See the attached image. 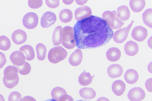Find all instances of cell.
Wrapping results in <instances>:
<instances>
[{
  "label": "cell",
  "instance_id": "cell-12",
  "mask_svg": "<svg viewBox=\"0 0 152 101\" xmlns=\"http://www.w3.org/2000/svg\"><path fill=\"white\" fill-rule=\"evenodd\" d=\"M18 72V69L16 67L8 66L4 70L3 79L8 81L14 80L19 77Z\"/></svg>",
  "mask_w": 152,
  "mask_h": 101
},
{
  "label": "cell",
  "instance_id": "cell-5",
  "mask_svg": "<svg viewBox=\"0 0 152 101\" xmlns=\"http://www.w3.org/2000/svg\"><path fill=\"white\" fill-rule=\"evenodd\" d=\"M22 22L23 25L26 28L28 29H34L38 24V15L34 12H28L24 16Z\"/></svg>",
  "mask_w": 152,
  "mask_h": 101
},
{
  "label": "cell",
  "instance_id": "cell-10",
  "mask_svg": "<svg viewBox=\"0 0 152 101\" xmlns=\"http://www.w3.org/2000/svg\"><path fill=\"white\" fill-rule=\"evenodd\" d=\"M92 15V10L90 7L83 6L77 8L75 12V17L76 20H81L87 18Z\"/></svg>",
  "mask_w": 152,
  "mask_h": 101
},
{
  "label": "cell",
  "instance_id": "cell-30",
  "mask_svg": "<svg viewBox=\"0 0 152 101\" xmlns=\"http://www.w3.org/2000/svg\"><path fill=\"white\" fill-rule=\"evenodd\" d=\"M11 46V42L9 38L4 35L0 36V49L4 51L9 50Z\"/></svg>",
  "mask_w": 152,
  "mask_h": 101
},
{
  "label": "cell",
  "instance_id": "cell-15",
  "mask_svg": "<svg viewBox=\"0 0 152 101\" xmlns=\"http://www.w3.org/2000/svg\"><path fill=\"white\" fill-rule=\"evenodd\" d=\"M83 53L81 50L77 48L70 55L69 62L70 65L73 66H77L81 63L83 59Z\"/></svg>",
  "mask_w": 152,
  "mask_h": 101
},
{
  "label": "cell",
  "instance_id": "cell-40",
  "mask_svg": "<svg viewBox=\"0 0 152 101\" xmlns=\"http://www.w3.org/2000/svg\"><path fill=\"white\" fill-rule=\"evenodd\" d=\"M88 0H75L77 4L79 5H82L85 4Z\"/></svg>",
  "mask_w": 152,
  "mask_h": 101
},
{
  "label": "cell",
  "instance_id": "cell-29",
  "mask_svg": "<svg viewBox=\"0 0 152 101\" xmlns=\"http://www.w3.org/2000/svg\"><path fill=\"white\" fill-rule=\"evenodd\" d=\"M37 54V58L38 60H44L46 56L47 49L45 45L42 43L38 44L36 47Z\"/></svg>",
  "mask_w": 152,
  "mask_h": 101
},
{
  "label": "cell",
  "instance_id": "cell-21",
  "mask_svg": "<svg viewBox=\"0 0 152 101\" xmlns=\"http://www.w3.org/2000/svg\"><path fill=\"white\" fill-rule=\"evenodd\" d=\"M67 95L66 90L60 87L54 88L51 91L52 97L56 101H61Z\"/></svg>",
  "mask_w": 152,
  "mask_h": 101
},
{
  "label": "cell",
  "instance_id": "cell-31",
  "mask_svg": "<svg viewBox=\"0 0 152 101\" xmlns=\"http://www.w3.org/2000/svg\"><path fill=\"white\" fill-rule=\"evenodd\" d=\"M17 68L19 73L23 75H28L30 73L31 70L30 65L26 61L21 67H18Z\"/></svg>",
  "mask_w": 152,
  "mask_h": 101
},
{
  "label": "cell",
  "instance_id": "cell-19",
  "mask_svg": "<svg viewBox=\"0 0 152 101\" xmlns=\"http://www.w3.org/2000/svg\"><path fill=\"white\" fill-rule=\"evenodd\" d=\"M126 88L125 83L121 80L115 81L113 83L112 89L116 95L119 96L123 94Z\"/></svg>",
  "mask_w": 152,
  "mask_h": 101
},
{
  "label": "cell",
  "instance_id": "cell-28",
  "mask_svg": "<svg viewBox=\"0 0 152 101\" xmlns=\"http://www.w3.org/2000/svg\"><path fill=\"white\" fill-rule=\"evenodd\" d=\"M142 19L144 23L147 26L152 28V9H146L142 14Z\"/></svg>",
  "mask_w": 152,
  "mask_h": 101
},
{
  "label": "cell",
  "instance_id": "cell-1",
  "mask_svg": "<svg viewBox=\"0 0 152 101\" xmlns=\"http://www.w3.org/2000/svg\"><path fill=\"white\" fill-rule=\"evenodd\" d=\"M73 29L76 45L80 49L103 46L111 39L113 34L104 20L94 15L77 21Z\"/></svg>",
  "mask_w": 152,
  "mask_h": 101
},
{
  "label": "cell",
  "instance_id": "cell-14",
  "mask_svg": "<svg viewBox=\"0 0 152 101\" xmlns=\"http://www.w3.org/2000/svg\"><path fill=\"white\" fill-rule=\"evenodd\" d=\"M130 15V10L126 5H121L118 7L116 12V16L119 20L122 22L128 20Z\"/></svg>",
  "mask_w": 152,
  "mask_h": 101
},
{
  "label": "cell",
  "instance_id": "cell-7",
  "mask_svg": "<svg viewBox=\"0 0 152 101\" xmlns=\"http://www.w3.org/2000/svg\"><path fill=\"white\" fill-rule=\"evenodd\" d=\"M127 96L130 101H141L145 98V93L141 88L135 87L129 91Z\"/></svg>",
  "mask_w": 152,
  "mask_h": 101
},
{
  "label": "cell",
  "instance_id": "cell-17",
  "mask_svg": "<svg viewBox=\"0 0 152 101\" xmlns=\"http://www.w3.org/2000/svg\"><path fill=\"white\" fill-rule=\"evenodd\" d=\"M124 49L125 52L127 55L133 56L138 53L139 46L136 42L132 40H129L125 44Z\"/></svg>",
  "mask_w": 152,
  "mask_h": 101
},
{
  "label": "cell",
  "instance_id": "cell-38",
  "mask_svg": "<svg viewBox=\"0 0 152 101\" xmlns=\"http://www.w3.org/2000/svg\"><path fill=\"white\" fill-rule=\"evenodd\" d=\"M21 101H36V100L33 97L27 96L23 97Z\"/></svg>",
  "mask_w": 152,
  "mask_h": 101
},
{
  "label": "cell",
  "instance_id": "cell-24",
  "mask_svg": "<svg viewBox=\"0 0 152 101\" xmlns=\"http://www.w3.org/2000/svg\"><path fill=\"white\" fill-rule=\"evenodd\" d=\"M19 50L24 53L26 55V59L28 61H31L35 57V54L34 49L29 45H26L22 46L20 48Z\"/></svg>",
  "mask_w": 152,
  "mask_h": 101
},
{
  "label": "cell",
  "instance_id": "cell-32",
  "mask_svg": "<svg viewBox=\"0 0 152 101\" xmlns=\"http://www.w3.org/2000/svg\"><path fill=\"white\" fill-rule=\"evenodd\" d=\"M21 99L22 96L20 94L16 91L11 92L8 98V101H21Z\"/></svg>",
  "mask_w": 152,
  "mask_h": 101
},
{
  "label": "cell",
  "instance_id": "cell-8",
  "mask_svg": "<svg viewBox=\"0 0 152 101\" xmlns=\"http://www.w3.org/2000/svg\"><path fill=\"white\" fill-rule=\"evenodd\" d=\"M56 14L53 12L47 11L43 13L41 19V25L43 28H47L53 24L56 20Z\"/></svg>",
  "mask_w": 152,
  "mask_h": 101
},
{
  "label": "cell",
  "instance_id": "cell-35",
  "mask_svg": "<svg viewBox=\"0 0 152 101\" xmlns=\"http://www.w3.org/2000/svg\"><path fill=\"white\" fill-rule=\"evenodd\" d=\"M46 5L49 8H55L58 7L60 4L59 0H45Z\"/></svg>",
  "mask_w": 152,
  "mask_h": 101
},
{
  "label": "cell",
  "instance_id": "cell-25",
  "mask_svg": "<svg viewBox=\"0 0 152 101\" xmlns=\"http://www.w3.org/2000/svg\"><path fill=\"white\" fill-rule=\"evenodd\" d=\"M73 17L72 11L69 9H64L61 10L59 14L60 20L64 23L71 21Z\"/></svg>",
  "mask_w": 152,
  "mask_h": 101
},
{
  "label": "cell",
  "instance_id": "cell-20",
  "mask_svg": "<svg viewBox=\"0 0 152 101\" xmlns=\"http://www.w3.org/2000/svg\"><path fill=\"white\" fill-rule=\"evenodd\" d=\"M139 75L135 70L129 69L127 70L124 75V79L125 81L129 84H133L138 80Z\"/></svg>",
  "mask_w": 152,
  "mask_h": 101
},
{
  "label": "cell",
  "instance_id": "cell-43",
  "mask_svg": "<svg viewBox=\"0 0 152 101\" xmlns=\"http://www.w3.org/2000/svg\"><path fill=\"white\" fill-rule=\"evenodd\" d=\"M148 46L152 49V36L149 38L148 41Z\"/></svg>",
  "mask_w": 152,
  "mask_h": 101
},
{
  "label": "cell",
  "instance_id": "cell-18",
  "mask_svg": "<svg viewBox=\"0 0 152 101\" xmlns=\"http://www.w3.org/2000/svg\"><path fill=\"white\" fill-rule=\"evenodd\" d=\"M107 60L111 62H115L119 59L121 53L120 50L116 47H111L109 48L106 53Z\"/></svg>",
  "mask_w": 152,
  "mask_h": 101
},
{
  "label": "cell",
  "instance_id": "cell-42",
  "mask_svg": "<svg viewBox=\"0 0 152 101\" xmlns=\"http://www.w3.org/2000/svg\"><path fill=\"white\" fill-rule=\"evenodd\" d=\"M74 0H63L64 3L66 5L70 4L72 3Z\"/></svg>",
  "mask_w": 152,
  "mask_h": 101
},
{
  "label": "cell",
  "instance_id": "cell-37",
  "mask_svg": "<svg viewBox=\"0 0 152 101\" xmlns=\"http://www.w3.org/2000/svg\"><path fill=\"white\" fill-rule=\"evenodd\" d=\"M152 78H149L148 79L145 81V86L146 88L148 91L151 92H152Z\"/></svg>",
  "mask_w": 152,
  "mask_h": 101
},
{
  "label": "cell",
  "instance_id": "cell-13",
  "mask_svg": "<svg viewBox=\"0 0 152 101\" xmlns=\"http://www.w3.org/2000/svg\"><path fill=\"white\" fill-rule=\"evenodd\" d=\"M10 59L13 65L20 66L23 65L25 62L26 57L22 52L15 51L11 54Z\"/></svg>",
  "mask_w": 152,
  "mask_h": 101
},
{
  "label": "cell",
  "instance_id": "cell-45",
  "mask_svg": "<svg viewBox=\"0 0 152 101\" xmlns=\"http://www.w3.org/2000/svg\"><path fill=\"white\" fill-rule=\"evenodd\" d=\"M0 101H5L4 98L3 96L0 94Z\"/></svg>",
  "mask_w": 152,
  "mask_h": 101
},
{
  "label": "cell",
  "instance_id": "cell-23",
  "mask_svg": "<svg viewBox=\"0 0 152 101\" xmlns=\"http://www.w3.org/2000/svg\"><path fill=\"white\" fill-rule=\"evenodd\" d=\"M129 5L132 11L135 12H141L145 5V0H131L129 2Z\"/></svg>",
  "mask_w": 152,
  "mask_h": 101
},
{
  "label": "cell",
  "instance_id": "cell-46",
  "mask_svg": "<svg viewBox=\"0 0 152 101\" xmlns=\"http://www.w3.org/2000/svg\"><path fill=\"white\" fill-rule=\"evenodd\" d=\"M43 101H56V100H54L53 99H48V100H44Z\"/></svg>",
  "mask_w": 152,
  "mask_h": 101
},
{
  "label": "cell",
  "instance_id": "cell-3",
  "mask_svg": "<svg viewBox=\"0 0 152 101\" xmlns=\"http://www.w3.org/2000/svg\"><path fill=\"white\" fill-rule=\"evenodd\" d=\"M67 51L61 46L51 48L48 54L49 61L53 64H56L63 60L67 56Z\"/></svg>",
  "mask_w": 152,
  "mask_h": 101
},
{
  "label": "cell",
  "instance_id": "cell-41",
  "mask_svg": "<svg viewBox=\"0 0 152 101\" xmlns=\"http://www.w3.org/2000/svg\"><path fill=\"white\" fill-rule=\"evenodd\" d=\"M96 101H110V100L107 98L102 97L99 98Z\"/></svg>",
  "mask_w": 152,
  "mask_h": 101
},
{
  "label": "cell",
  "instance_id": "cell-4",
  "mask_svg": "<svg viewBox=\"0 0 152 101\" xmlns=\"http://www.w3.org/2000/svg\"><path fill=\"white\" fill-rule=\"evenodd\" d=\"M102 18L107 23L109 27L112 29L120 28L124 23L119 20L116 16V12L107 10L104 12L102 15Z\"/></svg>",
  "mask_w": 152,
  "mask_h": 101
},
{
  "label": "cell",
  "instance_id": "cell-22",
  "mask_svg": "<svg viewBox=\"0 0 152 101\" xmlns=\"http://www.w3.org/2000/svg\"><path fill=\"white\" fill-rule=\"evenodd\" d=\"M94 76V75L92 76L90 73L86 72L84 70L78 77L79 83L82 86H88L92 82Z\"/></svg>",
  "mask_w": 152,
  "mask_h": 101
},
{
  "label": "cell",
  "instance_id": "cell-2",
  "mask_svg": "<svg viewBox=\"0 0 152 101\" xmlns=\"http://www.w3.org/2000/svg\"><path fill=\"white\" fill-rule=\"evenodd\" d=\"M61 42L62 45L68 49H72L76 46L75 33L73 28L66 26L62 29Z\"/></svg>",
  "mask_w": 152,
  "mask_h": 101
},
{
  "label": "cell",
  "instance_id": "cell-47",
  "mask_svg": "<svg viewBox=\"0 0 152 101\" xmlns=\"http://www.w3.org/2000/svg\"><path fill=\"white\" fill-rule=\"evenodd\" d=\"M83 101L81 100H77V101Z\"/></svg>",
  "mask_w": 152,
  "mask_h": 101
},
{
  "label": "cell",
  "instance_id": "cell-16",
  "mask_svg": "<svg viewBox=\"0 0 152 101\" xmlns=\"http://www.w3.org/2000/svg\"><path fill=\"white\" fill-rule=\"evenodd\" d=\"M109 76L112 78H116L120 77L122 74V67L118 64H112L110 65L107 70Z\"/></svg>",
  "mask_w": 152,
  "mask_h": 101
},
{
  "label": "cell",
  "instance_id": "cell-34",
  "mask_svg": "<svg viewBox=\"0 0 152 101\" xmlns=\"http://www.w3.org/2000/svg\"><path fill=\"white\" fill-rule=\"evenodd\" d=\"M43 3L42 0H31L28 1L29 7L32 9H37L42 5Z\"/></svg>",
  "mask_w": 152,
  "mask_h": 101
},
{
  "label": "cell",
  "instance_id": "cell-6",
  "mask_svg": "<svg viewBox=\"0 0 152 101\" xmlns=\"http://www.w3.org/2000/svg\"><path fill=\"white\" fill-rule=\"evenodd\" d=\"M134 21V20L132 21L127 26L116 31L113 34V39L115 42L121 43L126 40Z\"/></svg>",
  "mask_w": 152,
  "mask_h": 101
},
{
  "label": "cell",
  "instance_id": "cell-11",
  "mask_svg": "<svg viewBox=\"0 0 152 101\" xmlns=\"http://www.w3.org/2000/svg\"><path fill=\"white\" fill-rule=\"evenodd\" d=\"M12 41L15 44L20 45L25 42L27 39L26 32L21 29H18L13 32L11 35Z\"/></svg>",
  "mask_w": 152,
  "mask_h": 101
},
{
  "label": "cell",
  "instance_id": "cell-9",
  "mask_svg": "<svg viewBox=\"0 0 152 101\" xmlns=\"http://www.w3.org/2000/svg\"><path fill=\"white\" fill-rule=\"evenodd\" d=\"M148 35L147 29L142 26H137L132 29L131 36L135 40L139 42L144 41Z\"/></svg>",
  "mask_w": 152,
  "mask_h": 101
},
{
  "label": "cell",
  "instance_id": "cell-33",
  "mask_svg": "<svg viewBox=\"0 0 152 101\" xmlns=\"http://www.w3.org/2000/svg\"><path fill=\"white\" fill-rule=\"evenodd\" d=\"M19 81V78L18 77L14 80L8 81L3 79V82L4 86L9 89H12L18 85Z\"/></svg>",
  "mask_w": 152,
  "mask_h": 101
},
{
  "label": "cell",
  "instance_id": "cell-27",
  "mask_svg": "<svg viewBox=\"0 0 152 101\" xmlns=\"http://www.w3.org/2000/svg\"><path fill=\"white\" fill-rule=\"evenodd\" d=\"M62 28L61 26H57L55 29L53 34L52 42L55 46L59 45L61 42Z\"/></svg>",
  "mask_w": 152,
  "mask_h": 101
},
{
  "label": "cell",
  "instance_id": "cell-39",
  "mask_svg": "<svg viewBox=\"0 0 152 101\" xmlns=\"http://www.w3.org/2000/svg\"><path fill=\"white\" fill-rule=\"evenodd\" d=\"M61 101H74V100L72 97L68 95Z\"/></svg>",
  "mask_w": 152,
  "mask_h": 101
},
{
  "label": "cell",
  "instance_id": "cell-44",
  "mask_svg": "<svg viewBox=\"0 0 152 101\" xmlns=\"http://www.w3.org/2000/svg\"><path fill=\"white\" fill-rule=\"evenodd\" d=\"M148 72L152 73V62H150L148 65Z\"/></svg>",
  "mask_w": 152,
  "mask_h": 101
},
{
  "label": "cell",
  "instance_id": "cell-26",
  "mask_svg": "<svg viewBox=\"0 0 152 101\" xmlns=\"http://www.w3.org/2000/svg\"><path fill=\"white\" fill-rule=\"evenodd\" d=\"M79 94L82 97L85 99H91L96 96V93L94 90L91 88H83L79 91Z\"/></svg>",
  "mask_w": 152,
  "mask_h": 101
},
{
  "label": "cell",
  "instance_id": "cell-36",
  "mask_svg": "<svg viewBox=\"0 0 152 101\" xmlns=\"http://www.w3.org/2000/svg\"><path fill=\"white\" fill-rule=\"evenodd\" d=\"M7 62L5 55L0 51V69L2 68Z\"/></svg>",
  "mask_w": 152,
  "mask_h": 101
}]
</instances>
